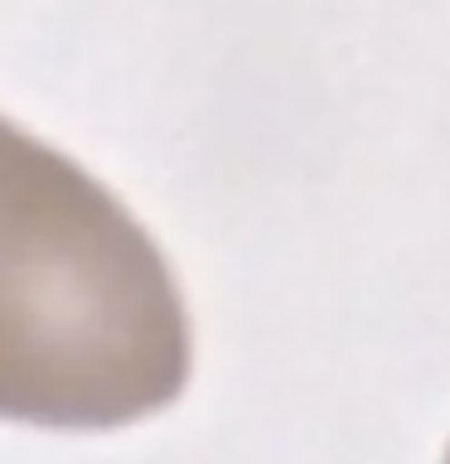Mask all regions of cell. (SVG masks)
I'll list each match as a JSON object with an SVG mask.
<instances>
[{"label": "cell", "mask_w": 450, "mask_h": 464, "mask_svg": "<svg viewBox=\"0 0 450 464\" xmlns=\"http://www.w3.org/2000/svg\"><path fill=\"white\" fill-rule=\"evenodd\" d=\"M194 372L180 276L68 150L0 111V426L122 430Z\"/></svg>", "instance_id": "6da1fadb"}, {"label": "cell", "mask_w": 450, "mask_h": 464, "mask_svg": "<svg viewBox=\"0 0 450 464\" xmlns=\"http://www.w3.org/2000/svg\"><path fill=\"white\" fill-rule=\"evenodd\" d=\"M445 464H450V450H445Z\"/></svg>", "instance_id": "7a4b0ae2"}]
</instances>
